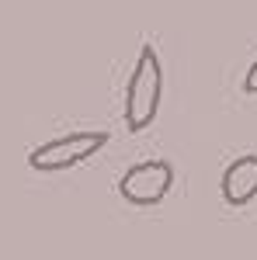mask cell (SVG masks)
Instances as JSON below:
<instances>
[{"label": "cell", "instance_id": "cell-1", "mask_svg": "<svg viewBox=\"0 0 257 260\" xmlns=\"http://www.w3.org/2000/svg\"><path fill=\"white\" fill-rule=\"evenodd\" d=\"M163 98V66L153 45H142L132 66V77L125 87V128L129 132H146L160 111Z\"/></svg>", "mask_w": 257, "mask_h": 260}, {"label": "cell", "instance_id": "cell-2", "mask_svg": "<svg viewBox=\"0 0 257 260\" xmlns=\"http://www.w3.org/2000/svg\"><path fill=\"white\" fill-rule=\"evenodd\" d=\"M108 132H66L60 139H49L42 142L39 149H32L28 153V167L32 170H39V174H56V170H70V167H77V163L91 160V156H98L101 149L108 146Z\"/></svg>", "mask_w": 257, "mask_h": 260}, {"label": "cell", "instance_id": "cell-3", "mask_svg": "<svg viewBox=\"0 0 257 260\" xmlns=\"http://www.w3.org/2000/svg\"><path fill=\"white\" fill-rule=\"evenodd\" d=\"M174 187V167L167 160H142L129 167L119 180V194L136 208H150L170 194Z\"/></svg>", "mask_w": 257, "mask_h": 260}, {"label": "cell", "instance_id": "cell-4", "mask_svg": "<svg viewBox=\"0 0 257 260\" xmlns=\"http://www.w3.org/2000/svg\"><path fill=\"white\" fill-rule=\"evenodd\" d=\"M219 191H222V201L233 205V208H243V205H250L257 198V156L254 153L237 156V160L222 170Z\"/></svg>", "mask_w": 257, "mask_h": 260}, {"label": "cell", "instance_id": "cell-5", "mask_svg": "<svg viewBox=\"0 0 257 260\" xmlns=\"http://www.w3.org/2000/svg\"><path fill=\"white\" fill-rule=\"evenodd\" d=\"M243 90H247V94H257V59L250 62V70H247V77H243Z\"/></svg>", "mask_w": 257, "mask_h": 260}]
</instances>
